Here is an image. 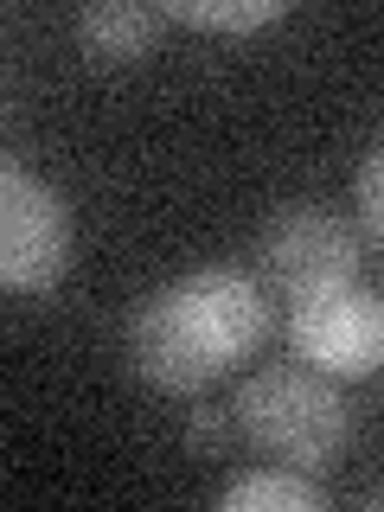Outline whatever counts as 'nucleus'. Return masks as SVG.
Returning a JSON list of instances; mask_svg holds the SVG:
<instances>
[{"instance_id":"obj_6","label":"nucleus","mask_w":384,"mask_h":512,"mask_svg":"<svg viewBox=\"0 0 384 512\" xmlns=\"http://www.w3.org/2000/svg\"><path fill=\"white\" fill-rule=\"evenodd\" d=\"M160 26H167V7H128V0H103V7L77 13V45L96 64H135L141 52L160 45Z\"/></svg>"},{"instance_id":"obj_2","label":"nucleus","mask_w":384,"mask_h":512,"mask_svg":"<svg viewBox=\"0 0 384 512\" xmlns=\"http://www.w3.org/2000/svg\"><path fill=\"white\" fill-rule=\"evenodd\" d=\"M231 423L256 455H269L276 468H295V474H327L346 448V397L340 384L314 365H263L237 384L231 404Z\"/></svg>"},{"instance_id":"obj_4","label":"nucleus","mask_w":384,"mask_h":512,"mask_svg":"<svg viewBox=\"0 0 384 512\" xmlns=\"http://www.w3.org/2000/svg\"><path fill=\"white\" fill-rule=\"evenodd\" d=\"M256 269H263V282L276 288L282 301L359 282V231H352L340 212L314 205V199L282 205V212L263 224V237H256Z\"/></svg>"},{"instance_id":"obj_7","label":"nucleus","mask_w":384,"mask_h":512,"mask_svg":"<svg viewBox=\"0 0 384 512\" xmlns=\"http://www.w3.org/2000/svg\"><path fill=\"white\" fill-rule=\"evenodd\" d=\"M218 512H327V487H320V474L263 468V474L224 480Z\"/></svg>"},{"instance_id":"obj_1","label":"nucleus","mask_w":384,"mask_h":512,"mask_svg":"<svg viewBox=\"0 0 384 512\" xmlns=\"http://www.w3.org/2000/svg\"><path fill=\"white\" fill-rule=\"evenodd\" d=\"M269 333V288L250 269L212 263L154 288L128 320V365L141 384L192 397L256 352Z\"/></svg>"},{"instance_id":"obj_9","label":"nucleus","mask_w":384,"mask_h":512,"mask_svg":"<svg viewBox=\"0 0 384 512\" xmlns=\"http://www.w3.org/2000/svg\"><path fill=\"white\" fill-rule=\"evenodd\" d=\"M352 205H359V224H352V231H359L365 244H378L384 237V160H378V148H365L359 173H352Z\"/></svg>"},{"instance_id":"obj_10","label":"nucleus","mask_w":384,"mask_h":512,"mask_svg":"<svg viewBox=\"0 0 384 512\" xmlns=\"http://www.w3.org/2000/svg\"><path fill=\"white\" fill-rule=\"evenodd\" d=\"M231 436H237V423H231V410H192V429H186V442L192 448H205V455H224L231 448Z\"/></svg>"},{"instance_id":"obj_8","label":"nucleus","mask_w":384,"mask_h":512,"mask_svg":"<svg viewBox=\"0 0 384 512\" xmlns=\"http://www.w3.org/2000/svg\"><path fill=\"white\" fill-rule=\"evenodd\" d=\"M282 0H173L167 20H192V26H218V32H256L282 20Z\"/></svg>"},{"instance_id":"obj_3","label":"nucleus","mask_w":384,"mask_h":512,"mask_svg":"<svg viewBox=\"0 0 384 512\" xmlns=\"http://www.w3.org/2000/svg\"><path fill=\"white\" fill-rule=\"evenodd\" d=\"M71 269V205L32 167L0 160V288L39 295Z\"/></svg>"},{"instance_id":"obj_5","label":"nucleus","mask_w":384,"mask_h":512,"mask_svg":"<svg viewBox=\"0 0 384 512\" xmlns=\"http://www.w3.org/2000/svg\"><path fill=\"white\" fill-rule=\"evenodd\" d=\"M288 340H295L301 365L327 378H372L384 359V308H378V288L365 282H340V288H320V295L288 301Z\"/></svg>"}]
</instances>
